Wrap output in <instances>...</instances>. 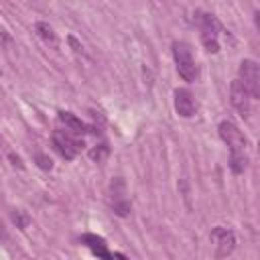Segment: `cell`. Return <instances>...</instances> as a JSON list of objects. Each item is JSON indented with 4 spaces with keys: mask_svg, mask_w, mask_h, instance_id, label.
Returning <instances> with one entry per match:
<instances>
[{
    "mask_svg": "<svg viewBox=\"0 0 260 260\" xmlns=\"http://www.w3.org/2000/svg\"><path fill=\"white\" fill-rule=\"evenodd\" d=\"M173 57H175L177 71H179V75H181L185 81H195V79L199 77L197 63H195L193 53H191V49H189L187 43L175 41V43H173Z\"/></svg>",
    "mask_w": 260,
    "mask_h": 260,
    "instance_id": "1",
    "label": "cell"
},
{
    "mask_svg": "<svg viewBox=\"0 0 260 260\" xmlns=\"http://www.w3.org/2000/svg\"><path fill=\"white\" fill-rule=\"evenodd\" d=\"M219 136L230 146V154H246L248 138L242 134V130L234 122H230V120L219 122Z\"/></svg>",
    "mask_w": 260,
    "mask_h": 260,
    "instance_id": "2",
    "label": "cell"
},
{
    "mask_svg": "<svg viewBox=\"0 0 260 260\" xmlns=\"http://www.w3.org/2000/svg\"><path fill=\"white\" fill-rule=\"evenodd\" d=\"M199 26H201V41L205 45V49L209 53H217L219 51V22L213 14H203L199 16Z\"/></svg>",
    "mask_w": 260,
    "mask_h": 260,
    "instance_id": "3",
    "label": "cell"
},
{
    "mask_svg": "<svg viewBox=\"0 0 260 260\" xmlns=\"http://www.w3.org/2000/svg\"><path fill=\"white\" fill-rule=\"evenodd\" d=\"M240 81L252 98H260V67L254 59H244L240 63Z\"/></svg>",
    "mask_w": 260,
    "mask_h": 260,
    "instance_id": "4",
    "label": "cell"
},
{
    "mask_svg": "<svg viewBox=\"0 0 260 260\" xmlns=\"http://www.w3.org/2000/svg\"><path fill=\"white\" fill-rule=\"evenodd\" d=\"M211 244H213V250H215V258H225L236 248V236H234L232 230H228L223 225H217V228L211 230Z\"/></svg>",
    "mask_w": 260,
    "mask_h": 260,
    "instance_id": "5",
    "label": "cell"
},
{
    "mask_svg": "<svg viewBox=\"0 0 260 260\" xmlns=\"http://www.w3.org/2000/svg\"><path fill=\"white\" fill-rule=\"evenodd\" d=\"M53 144L57 148V152L65 158V160H73L77 156V152L83 148V142L75 140L69 132L65 130H55L53 132Z\"/></svg>",
    "mask_w": 260,
    "mask_h": 260,
    "instance_id": "6",
    "label": "cell"
},
{
    "mask_svg": "<svg viewBox=\"0 0 260 260\" xmlns=\"http://www.w3.org/2000/svg\"><path fill=\"white\" fill-rule=\"evenodd\" d=\"M230 98H232V106L238 110V114L242 118H250L252 112V95L248 93V89L242 85L240 79H234L230 85Z\"/></svg>",
    "mask_w": 260,
    "mask_h": 260,
    "instance_id": "7",
    "label": "cell"
},
{
    "mask_svg": "<svg viewBox=\"0 0 260 260\" xmlns=\"http://www.w3.org/2000/svg\"><path fill=\"white\" fill-rule=\"evenodd\" d=\"M197 106H195V100L191 95L189 89H175V112L183 118H191L195 114Z\"/></svg>",
    "mask_w": 260,
    "mask_h": 260,
    "instance_id": "8",
    "label": "cell"
},
{
    "mask_svg": "<svg viewBox=\"0 0 260 260\" xmlns=\"http://www.w3.org/2000/svg\"><path fill=\"white\" fill-rule=\"evenodd\" d=\"M81 242H83L87 248H91V252H93V254H98L102 260H114V256L110 254V250H108V246H106V240H104V238L93 236V234H85V236H81Z\"/></svg>",
    "mask_w": 260,
    "mask_h": 260,
    "instance_id": "9",
    "label": "cell"
},
{
    "mask_svg": "<svg viewBox=\"0 0 260 260\" xmlns=\"http://www.w3.org/2000/svg\"><path fill=\"white\" fill-rule=\"evenodd\" d=\"M35 32L47 43V45H51L53 49H57L59 47V41H57V35H55V30H53V26L49 24V22H37L35 24Z\"/></svg>",
    "mask_w": 260,
    "mask_h": 260,
    "instance_id": "10",
    "label": "cell"
},
{
    "mask_svg": "<svg viewBox=\"0 0 260 260\" xmlns=\"http://www.w3.org/2000/svg\"><path fill=\"white\" fill-rule=\"evenodd\" d=\"M59 120L65 124V128L67 130H71V132H83L85 130V124L77 118V116H73V114H69V112H59Z\"/></svg>",
    "mask_w": 260,
    "mask_h": 260,
    "instance_id": "11",
    "label": "cell"
},
{
    "mask_svg": "<svg viewBox=\"0 0 260 260\" xmlns=\"http://www.w3.org/2000/svg\"><path fill=\"white\" fill-rule=\"evenodd\" d=\"M246 165H248V156L246 154H230V169H232V173H236V175L244 173Z\"/></svg>",
    "mask_w": 260,
    "mask_h": 260,
    "instance_id": "12",
    "label": "cell"
},
{
    "mask_svg": "<svg viewBox=\"0 0 260 260\" xmlns=\"http://www.w3.org/2000/svg\"><path fill=\"white\" fill-rule=\"evenodd\" d=\"M108 146L106 144H100V146H93L91 150H89V158L91 160H95V162H104L106 160V156H108Z\"/></svg>",
    "mask_w": 260,
    "mask_h": 260,
    "instance_id": "13",
    "label": "cell"
},
{
    "mask_svg": "<svg viewBox=\"0 0 260 260\" xmlns=\"http://www.w3.org/2000/svg\"><path fill=\"white\" fill-rule=\"evenodd\" d=\"M114 211H116L120 217H126V215L130 213V203H128L124 197H118V199L114 201Z\"/></svg>",
    "mask_w": 260,
    "mask_h": 260,
    "instance_id": "14",
    "label": "cell"
},
{
    "mask_svg": "<svg viewBox=\"0 0 260 260\" xmlns=\"http://www.w3.org/2000/svg\"><path fill=\"white\" fill-rule=\"evenodd\" d=\"M12 219H14V223H16L20 230H24V228L28 225V215H24L22 211H14V213H12Z\"/></svg>",
    "mask_w": 260,
    "mask_h": 260,
    "instance_id": "15",
    "label": "cell"
},
{
    "mask_svg": "<svg viewBox=\"0 0 260 260\" xmlns=\"http://www.w3.org/2000/svg\"><path fill=\"white\" fill-rule=\"evenodd\" d=\"M37 165H39L43 171H51V169H53V160H51L47 154H37Z\"/></svg>",
    "mask_w": 260,
    "mask_h": 260,
    "instance_id": "16",
    "label": "cell"
},
{
    "mask_svg": "<svg viewBox=\"0 0 260 260\" xmlns=\"http://www.w3.org/2000/svg\"><path fill=\"white\" fill-rule=\"evenodd\" d=\"M67 41H69V45H71V47L75 49V53H83V47H81V45H79V43L75 41V37H69Z\"/></svg>",
    "mask_w": 260,
    "mask_h": 260,
    "instance_id": "17",
    "label": "cell"
},
{
    "mask_svg": "<svg viewBox=\"0 0 260 260\" xmlns=\"http://www.w3.org/2000/svg\"><path fill=\"white\" fill-rule=\"evenodd\" d=\"M10 160H12L14 165H18V167H22V165H20V158H18V156H14V154H10Z\"/></svg>",
    "mask_w": 260,
    "mask_h": 260,
    "instance_id": "18",
    "label": "cell"
}]
</instances>
